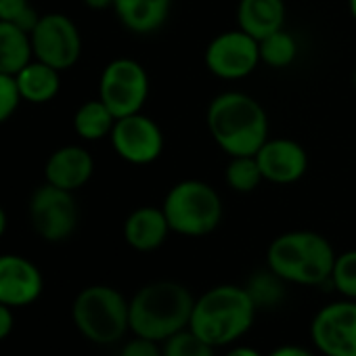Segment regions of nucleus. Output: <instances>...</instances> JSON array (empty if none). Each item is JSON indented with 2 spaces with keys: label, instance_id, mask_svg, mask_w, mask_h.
<instances>
[{
  "label": "nucleus",
  "instance_id": "obj_1",
  "mask_svg": "<svg viewBox=\"0 0 356 356\" xmlns=\"http://www.w3.org/2000/svg\"><path fill=\"white\" fill-rule=\"evenodd\" d=\"M212 140L229 155H256L270 136L266 109L250 95L227 90L216 95L206 113Z\"/></svg>",
  "mask_w": 356,
  "mask_h": 356
},
{
  "label": "nucleus",
  "instance_id": "obj_2",
  "mask_svg": "<svg viewBox=\"0 0 356 356\" xmlns=\"http://www.w3.org/2000/svg\"><path fill=\"white\" fill-rule=\"evenodd\" d=\"M256 310L248 287L222 283L195 298L189 329L214 348H229L252 329Z\"/></svg>",
  "mask_w": 356,
  "mask_h": 356
},
{
  "label": "nucleus",
  "instance_id": "obj_3",
  "mask_svg": "<svg viewBox=\"0 0 356 356\" xmlns=\"http://www.w3.org/2000/svg\"><path fill=\"white\" fill-rule=\"evenodd\" d=\"M193 304L195 296L187 285L172 279L151 281L130 298V331L161 343L189 327Z\"/></svg>",
  "mask_w": 356,
  "mask_h": 356
},
{
  "label": "nucleus",
  "instance_id": "obj_4",
  "mask_svg": "<svg viewBox=\"0 0 356 356\" xmlns=\"http://www.w3.org/2000/svg\"><path fill=\"white\" fill-rule=\"evenodd\" d=\"M335 250L316 231H287L275 237L266 250V268L281 281L302 287L329 283Z\"/></svg>",
  "mask_w": 356,
  "mask_h": 356
},
{
  "label": "nucleus",
  "instance_id": "obj_5",
  "mask_svg": "<svg viewBox=\"0 0 356 356\" xmlns=\"http://www.w3.org/2000/svg\"><path fill=\"white\" fill-rule=\"evenodd\" d=\"M161 210L172 233L191 239L212 235L225 216L220 193L200 178H187L170 187Z\"/></svg>",
  "mask_w": 356,
  "mask_h": 356
},
{
  "label": "nucleus",
  "instance_id": "obj_6",
  "mask_svg": "<svg viewBox=\"0 0 356 356\" xmlns=\"http://www.w3.org/2000/svg\"><path fill=\"white\" fill-rule=\"evenodd\" d=\"M72 321L88 341L111 346L130 331V300L111 285H88L74 298Z\"/></svg>",
  "mask_w": 356,
  "mask_h": 356
},
{
  "label": "nucleus",
  "instance_id": "obj_7",
  "mask_svg": "<svg viewBox=\"0 0 356 356\" xmlns=\"http://www.w3.org/2000/svg\"><path fill=\"white\" fill-rule=\"evenodd\" d=\"M149 74L130 57L111 59L99 78V99L115 118H126L143 111L149 99Z\"/></svg>",
  "mask_w": 356,
  "mask_h": 356
},
{
  "label": "nucleus",
  "instance_id": "obj_8",
  "mask_svg": "<svg viewBox=\"0 0 356 356\" xmlns=\"http://www.w3.org/2000/svg\"><path fill=\"white\" fill-rule=\"evenodd\" d=\"M28 216L34 233L49 241L61 243L70 239L80 222V208L74 193L44 183L28 202Z\"/></svg>",
  "mask_w": 356,
  "mask_h": 356
},
{
  "label": "nucleus",
  "instance_id": "obj_9",
  "mask_svg": "<svg viewBox=\"0 0 356 356\" xmlns=\"http://www.w3.org/2000/svg\"><path fill=\"white\" fill-rule=\"evenodd\" d=\"M34 59L65 72L82 57V34L76 22L65 13L40 15L30 32Z\"/></svg>",
  "mask_w": 356,
  "mask_h": 356
},
{
  "label": "nucleus",
  "instance_id": "obj_10",
  "mask_svg": "<svg viewBox=\"0 0 356 356\" xmlns=\"http://www.w3.org/2000/svg\"><path fill=\"white\" fill-rule=\"evenodd\" d=\"M206 67L225 82H237L252 76L260 61V42L243 30H227L214 36L204 53Z\"/></svg>",
  "mask_w": 356,
  "mask_h": 356
},
{
  "label": "nucleus",
  "instance_id": "obj_11",
  "mask_svg": "<svg viewBox=\"0 0 356 356\" xmlns=\"http://www.w3.org/2000/svg\"><path fill=\"white\" fill-rule=\"evenodd\" d=\"M310 341L323 356H356V300L321 306L310 323Z\"/></svg>",
  "mask_w": 356,
  "mask_h": 356
},
{
  "label": "nucleus",
  "instance_id": "obj_12",
  "mask_svg": "<svg viewBox=\"0 0 356 356\" xmlns=\"http://www.w3.org/2000/svg\"><path fill=\"white\" fill-rule=\"evenodd\" d=\"M109 140L115 155L132 165H149L157 161L165 145L159 124L143 111L118 118Z\"/></svg>",
  "mask_w": 356,
  "mask_h": 356
},
{
  "label": "nucleus",
  "instance_id": "obj_13",
  "mask_svg": "<svg viewBox=\"0 0 356 356\" xmlns=\"http://www.w3.org/2000/svg\"><path fill=\"white\" fill-rule=\"evenodd\" d=\"M258 165L262 170L264 183L273 185H293L304 178L308 170L306 149L287 136L266 138V143L256 153Z\"/></svg>",
  "mask_w": 356,
  "mask_h": 356
},
{
  "label": "nucleus",
  "instance_id": "obj_14",
  "mask_svg": "<svg viewBox=\"0 0 356 356\" xmlns=\"http://www.w3.org/2000/svg\"><path fill=\"white\" fill-rule=\"evenodd\" d=\"M44 291L40 268L26 256L0 254V302L11 308L34 304Z\"/></svg>",
  "mask_w": 356,
  "mask_h": 356
},
{
  "label": "nucleus",
  "instance_id": "obj_15",
  "mask_svg": "<svg viewBox=\"0 0 356 356\" xmlns=\"http://www.w3.org/2000/svg\"><path fill=\"white\" fill-rule=\"evenodd\" d=\"M95 174V157L82 145H63L55 149L44 163V183L63 191H80Z\"/></svg>",
  "mask_w": 356,
  "mask_h": 356
},
{
  "label": "nucleus",
  "instance_id": "obj_16",
  "mask_svg": "<svg viewBox=\"0 0 356 356\" xmlns=\"http://www.w3.org/2000/svg\"><path fill=\"white\" fill-rule=\"evenodd\" d=\"M170 225L161 208L140 206L132 210L124 220V241L128 248L140 254L159 250L170 237Z\"/></svg>",
  "mask_w": 356,
  "mask_h": 356
},
{
  "label": "nucleus",
  "instance_id": "obj_17",
  "mask_svg": "<svg viewBox=\"0 0 356 356\" xmlns=\"http://www.w3.org/2000/svg\"><path fill=\"white\" fill-rule=\"evenodd\" d=\"M285 19V0H239L237 3V28L258 42L283 30Z\"/></svg>",
  "mask_w": 356,
  "mask_h": 356
},
{
  "label": "nucleus",
  "instance_id": "obj_18",
  "mask_svg": "<svg viewBox=\"0 0 356 356\" xmlns=\"http://www.w3.org/2000/svg\"><path fill=\"white\" fill-rule=\"evenodd\" d=\"M172 0H115L113 13L120 24L138 36L157 32L170 17Z\"/></svg>",
  "mask_w": 356,
  "mask_h": 356
},
{
  "label": "nucleus",
  "instance_id": "obj_19",
  "mask_svg": "<svg viewBox=\"0 0 356 356\" xmlns=\"http://www.w3.org/2000/svg\"><path fill=\"white\" fill-rule=\"evenodd\" d=\"M15 82L22 101L32 105H47L61 90V72L38 59H32L19 74H15Z\"/></svg>",
  "mask_w": 356,
  "mask_h": 356
},
{
  "label": "nucleus",
  "instance_id": "obj_20",
  "mask_svg": "<svg viewBox=\"0 0 356 356\" xmlns=\"http://www.w3.org/2000/svg\"><path fill=\"white\" fill-rule=\"evenodd\" d=\"M34 59L30 32L0 22V74L15 76Z\"/></svg>",
  "mask_w": 356,
  "mask_h": 356
},
{
  "label": "nucleus",
  "instance_id": "obj_21",
  "mask_svg": "<svg viewBox=\"0 0 356 356\" xmlns=\"http://www.w3.org/2000/svg\"><path fill=\"white\" fill-rule=\"evenodd\" d=\"M115 120L118 118L109 111V107L97 97V99L84 101L76 109V113H74V132L86 143H97V140L109 138Z\"/></svg>",
  "mask_w": 356,
  "mask_h": 356
},
{
  "label": "nucleus",
  "instance_id": "obj_22",
  "mask_svg": "<svg viewBox=\"0 0 356 356\" xmlns=\"http://www.w3.org/2000/svg\"><path fill=\"white\" fill-rule=\"evenodd\" d=\"M225 181L235 193H254L264 183V176H262L256 155L231 157L227 172H225Z\"/></svg>",
  "mask_w": 356,
  "mask_h": 356
},
{
  "label": "nucleus",
  "instance_id": "obj_23",
  "mask_svg": "<svg viewBox=\"0 0 356 356\" xmlns=\"http://www.w3.org/2000/svg\"><path fill=\"white\" fill-rule=\"evenodd\" d=\"M298 57V40L285 28L260 40V61L268 67H289Z\"/></svg>",
  "mask_w": 356,
  "mask_h": 356
},
{
  "label": "nucleus",
  "instance_id": "obj_24",
  "mask_svg": "<svg viewBox=\"0 0 356 356\" xmlns=\"http://www.w3.org/2000/svg\"><path fill=\"white\" fill-rule=\"evenodd\" d=\"M163 356H216V348L204 341L189 327L161 341Z\"/></svg>",
  "mask_w": 356,
  "mask_h": 356
},
{
  "label": "nucleus",
  "instance_id": "obj_25",
  "mask_svg": "<svg viewBox=\"0 0 356 356\" xmlns=\"http://www.w3.org/2000/svg\"><path fill=\"white\" fill-rule=\"evenodd\" d=\"M329 283L341 298L356 300V250L337 254Z\"/></svg>",
  "mask_w": 356,
  "mask_h": 356
},
{
  "label": "nucleus",
  "instance_id": "obj_26",
  "mask_svg": "<svg viewBox=\"0 0 356 356\" xmlns=\"http://www.w3.org/2000/svg\"><path fill=\"white\" fill-rule=\"evenodd\" d=\"M38 19L40 15L32 7L30 0H0V22H7L32 32Z\"/></svg>",
  "mask_w": 356,
  "mask_h": 356
},
{
  "label": "nucleus",
  "instance_id": "obj_27",
  "mask_svg": "<svg viewBox=\"0 0 356 356\" xmlns=\"http://www.w3.org/2000/svg\"><path fill=\"white\" fill-rule=\"evenodd\" d=\"M281 283H285V281H281L275 273H270L266 268V273H260V275L252 277V283L248 285V291L254 298L256 306L268 304V302L273 304L281 296Z\"/></svg>",
  "mask_w": 356,
  "mask_h": 356
},
{
  "label": "nucleus",
  "instance_id": "obj_28",
  "mask_svg": "<svg viewBox=\"0 0 356 356\" xmlns=\"http://www.w3.org/2000/svg\"><path fill=\"white\" fill-rule=\"evenodd\" d=\"M22 105V95L15 82V76L0 74V124L9 122L17 107Z\"/></svg>",
  "mask_w": 356,
  "mask_h": 356
},
{
  "label": "nucleus",
  "instance_id": "obj_29",
  "mask_svg": "<svg viewBox=\"0 0 356 356\" xmlns=\"http://www.w3.org/2000/svg\"><path fill=\"white\" fill-rule=\"evenodd\" d=\"M118 356H163V354H161V343L159 341L134 335L132 339H128L120 348Z\"/></svg>",
  "mask_w": 356,
  "mask_h": 356
},
{
  "label": "nucleus",
  "instance_id": "obj_30",
  "mask_svg": "<svg viewBox=\"0 0 356 356\" xmlns=\"http://www.w3.org/2000/svg\"><path fill=\"white\" fill-rule=\"evenodd\" d=\"M13 327H15V316H13V308H11V306H7V304H3V302H0V341H3V339H7V337L11 335Z\"/></svg>",
  "mask_w": 356,
  "mask_h": 356
},
{
  "label": "nucleus",
  "instance_id": "obj_31",
  "mask_svg": "<svg viewBox=\"0 0 356 356\" xmlns=\"http://www.w3.org/2000/svg\"><path fill=\"white\" fill-rule=\"evenodd\" d=\"M266 356H316V354L304 346H298V343H281L275 350H270Z\"/></svg>",
  "mask_w": 356,
  "mask_h": 356
},
{
  "label": "nucleus",
  "instance_id": "obj_32",
  "mask_svg": "<svg viewBox=\"0 0 356 356\" xmlns=\"http://www.w3.org/2000/svg\"><path fill=\"white\" fill-rule=\"evenodd\" d=\"M222 356H264L260 350H256V348H252V346H229L227 348V352L222 354Z\"/></svg>",
  "mask_w": 356,
  "mask_h": 356
},
{
  "label": "nucleus",
  "instance_id": "obj_33",
  "mask_svg": "<svg viewBox=\"0 0 356 356\" xmlns=\"http://www.w3.org/2000/svg\"><path fill=\"white\" fill-rule=\"evenodd\" d=\"M82 3L90 9V11H107L113 9L115 0H82Z\"/></svg>",
  "mask_w": 356,
  "mask_h": 356
},
{
  "label": "nucleus",
  "instance_id": "obj_34",
  "mask_svg": "<svg viewBox=\"0 0 356 356\" xmlns=\"http://www.w3.org/2000/svg\"><path fill=\"white\" fill-rule=\"evenodd\" d=\"M7 225H9V220H7V212H5V208L0 206V239H3V235L7 233Z\"/></svg>",
  "mask_w": 356,
  "mask_h": 356
},
{
  "label": "nucleus",
  "instance_id": "obj_35",
  "mask_svg": "<svg viewBox=\"0 0 356 356\" xmlns=\"http://www.w3.org/2000/svg\"><path fill=\"white\" fill-rule=\"evenodd\" d=\"M348 11H350L352 19L356 22V0H348Z\"/></svg>",
  "mask_w": 356,
  "mask_h": 356
},
{
  "label": "nucleus",
  "instance_id": "obj_36",
  "mask_svg": "<svg viewBox=\"0 0 356 356\" xmlns=\"http://www.w3.org/2000/svg\"><path fill=\"white\" fill-rule=\"evenodd\" d=\"M352 86H354V90H356V70H354V74H352Z\"/></svg>",
  "mask_w": 356,
  "mask_h": 356
}]
</instances>
